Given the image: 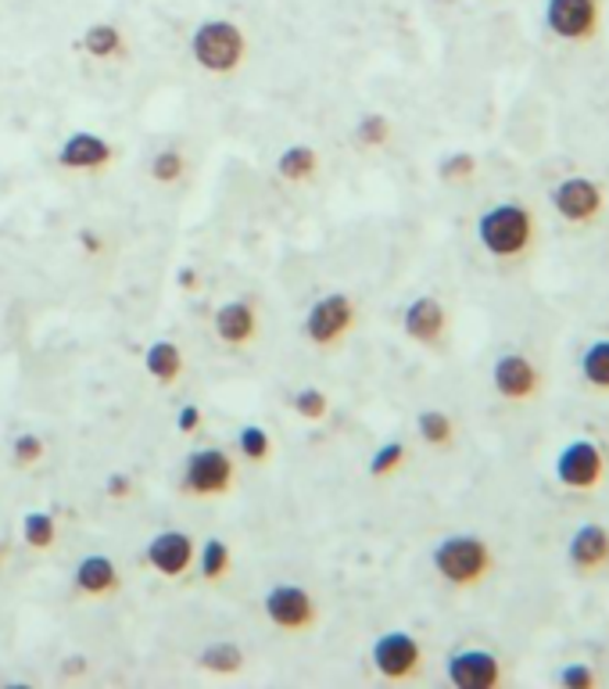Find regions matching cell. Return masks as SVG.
<instances>
[{"label": "cell", "mask_w": 609, "mask_h": 689, "mask_svg": "<svg viewBox=\"0 0 609 689\" xmlns=\"http://www.w3.org/2000/svg\"><path fill=\"white\" fill-rule=\"evenodd\" d=\"M144 367L158 385H176L183 374V353L172 342H155L151 348H147Z\"/></svg>", "instance_id": "20"}, {"label": "cell", "mask_w": 609, "mask_h": 689, "mask_svg": "<svg viewBox=\"0 0 609 689\" xmlns=\"http://www.w3.org/2000/svg\"><path fill=\"white\" fill-rule=\"evenodd\" d=\"M22 538L30 549L47 553V549H54V543H58V524H54L50 513L33 510V513H25V521H22Z\"/></svg>", "instance_id": "23"}, {"label": "cell", "mask_w": 609, "mask_h": 689, "mask_svg": "<svg viewBox=\"0 0 609 689\" xmlns=\"http://www.w3.org/2000/svg\"><path fill=\"white\" fill-rule=\"evenodd\" d=\"M351 331H356V302L341 291L323 295L305 316V337L316 348H337Z\"/></svg>", "instance_id": "5"}, {"label": "cell", "mask_w": 609, "mask_h": 689, "mask_svg": "<svg viewBox=\"0 0 609 689\" xmlns=\"http://www.w3.org/2000/svg\"><path fill=\"white\" fill-rule=\"evenodd\" d=\"M237 485V459L229 456L226 449H194L187 456V467H183V478H180V492L183 496H226L234 492Z\"/></svg>", "instance_id": "4"}, {"label": "cell", "mask_w": 609, "mask_h": 689, "mask_svg": "<svg viewBox=\"0 0 609 689\" xmlns=\"http://www.w3.org/2000/svg\"><path fill=\"white\" fill-rule=\"evenodd\" d=\"M416 431H419V438H424L427 445H435V449H444V445H452V438H455L452 416L441 413V410H424V413H419L416 416Z\"/></svg>", "instance_id": "25"}, {"label": "cell", "mask_w": 609, "mask_h": 689, "mask_svg": "<svg viewBox=\"0 0 609 689\" xmlns=\"http://www.w3.org/2000/svg\"><path fill=\"white\" fill-rule=\"evenodd\" d=\"M444 675L459 689H495L503 682V660L492 651H459L449 657Z\"/></svg>", "instance_id": "12"}, {"label": "cell", "mask_w": 609, "mask_h": 689, "mask_svg": "<svg viewBox=\"0 0 609 689\" xmlns=\"http://www.w3.org/2000/svg\"><path fill=\"white\" fill-rule=\"evenodd\" d=\"M545 25L552 36L585 44L599 33V0H549Z\"/></svg>", "instance_id": "10"}, {"label": "cell", "mask_w": 609, "mask_h": 689, "mask_svg": "<svg viewBox=\"0 0 609 689\" xmlns=\"http://www.w3.org/2000/svg\"><path fill=\"white\" fill-rule=\"evenodd\" d=\"M0 560H4V553H0Z\"/></svg>", "instance_id": "40"}, {"label": "cell", "mask_w": 609, "mask_h": 689, "mask_svg": "<svg viewBox=\"0 0 609 689\" xmlns=\"http://www.w3.org/2000/svg\"><path fill=\"white\" fill-rule=\"evenodd\" d=\"M580 374L595 391H609V337H595L580 353Z\"/></svg>", "instance_id": "22"}, {"label": "cell", "mask_w": 609, "mask_h": 689, "mask_svg": "<svg viewBox=\"0 0 609 689\" xmlns=\"http://www.w3.org/2000/svg\"><path fill=\"white\" fill-rule=\"evenodd\" d=\"M560 686L563 689H595L599 686V675H595V668H588V665H566L563 671H560Z\"/></svg>", "instance_id": "34"}, {"label": "cell", "mask_w": 609, "mask_h": 689, "mask_svg": "<svg viewBox=\"0 0 609 689\" xmlns=\"http://www.w3.org/2000/svg\"><path fill=\"white\" fill-rule=\"evenodd\" d=\"M65 675H79V671H83V657H72V665L69 668H61Z\"/></svg>", "instance_id": "39"}, {"label": "cell", "mask_w": 609, "mask_h": 689, "mask_svg": "<svg viewBox=\"0 0 609 689\" xmlns=\"http://www.w3.org/2000/svg\"><path fill=\"white\" fill-rule=\"evenodd\" d=\"M76 589H79V597H90V600L115 597V592H119V567L108 560V557H87V560H79V567H76Z\"/></svg>", "instance_id": "18"}, {"label": "cell", "mask_w": 609, "mask_h": 689, "mask_svg": "<svg viewBox=\"0 0 609 689\" xmlns=\"http://www.w3.org/2000/svg\"><path fill=\"white\" fill-rule=\"evenodd\" d=\"M294 413H297V416H305V421L319 424L323 416L330 413V399L323 396L319 388H302V391L294 396Z\"/></svg>", "instance_id": "30"}, {"label": "cell", "mask_w": 609, "mask_h": 689, "mask_svg": "<svg viewBox=\"0 0 609 689\" xmlns=\"http://www.w3.org/2000/svg\"><path fill=\"white\" fill-rule=\"evenodd\" d=\"M194 538L187 532H161L147 543V564L155 567L161 578H183L194 564Z\"/></svg>", "instance_id": "13"}, {"label": "cell", "mask_w": 609, "mask_h": 689, "mask_svg": "<svg viewBox=\"0 0 609 689\" xmlns=\"http://www.w3.org/2000/svg\"><path fill=\"white\" fill-rule=\"evenodd\" d=\"M277 173L283 180H291V184H305V180H313L316 173H319V155H316V147H308V144H291L287 152H283L277 158Z\"/></svg>", "instance_id": "19"}, {"label": "cell", "mask_w": 609, "mask_h": 689, "mask_svg": "<svg viewBox=\"0 0 609 689\" xmlns=\"http://www.w3.org/2000/svg\"><path fill=\"white\" fill-rule=\"evenodd\" d=\"M176 427H180L183 435H194V431L201 427V410L194 407V402H187V407L176 413Z\"/></svg>", "instance_id": "35"}, {"label": "cell", "mask_w": 609, "mask_h": 689, "mask_svg": "<svg viewBox=\"0 0 609 689\" xmlns=\"http://www.w3.org/2000/svg\"><path fill=\"white\" fill-rule=\"evenodd\" d=\"M430 564H435L441 582H449L455 589H473L492 575L495 557L492 546L477 535H449L430 553Z\"/></svg>", "instance_id": "2"}, {"label": "cell", "mask_w": 609, "mask_h": 689, "mask_svg": "<svg viewBox=\"0 0 609 689\" xmlns=\"http://www.w3.org/2000/svg\"><path fill=\"white\" fill-rule=\"evenodd\" d=\"M602 475H606V456H602L599 445L588 442V438H577L571 445H563L560 456H556V481L571 492L599 489Z\"/></svg>", "instance_id": "6"}, {"label": "cell", "mask_w": 609, "mask_h": 689, "mask_svg": "<svg viewBox=\"0 0 609 689\" xmlns=\"http://www.w3.org/2000/svg\"><path fill=\"white\" fill-rule=\"evenodd\" d=\"M373 668L387 682H409L424 668V646L409 632H387L373 643Z\"/></svg>", "instance_id": "8"}, {"label": "cell", "mask_w": 609, "mask_h": 689, "mask_svg": "<svg viewBox=\"0 0 609 689\" xmlns=\"http://www.w3.org/2000/svg\"><path fill=\"white\" fill-rule=\"evenodd\" d=\"M79 245H83L90 255H98V252L104 248V245H101V237H98V234H90V230H79Z\"/></svg>", "instance_id": "38"}, {"label": "cell", "mask_w": 609, "mask_h": 689, "mask_svg": "<svg viewBox=\"0 0 609 689\" xmlns=\"http://www.w3.org/2000/svg\"><path fill=\"white\" fill-rule=\"evenodd\" d=\"M237 453L248 459V464H266V459L273 456V442H269V435L259 424H248V427H240V435H237Z\"/></svg>", "instance_id": "27"}, {"label": "cell", "mask_w": 609, "mask_h": 689, "mask_svg": "<svg viewBox=\"0 0 609 689\" xmlns=\"http://www.w3.org/2000/svg\"><path fill=\"white\" fill-rule=\"evenodd\" d=\"M405 445L402 442H387V445H381V449L373 453V464H370V475L373 478H387V475H395V470L405 464Z\"/></svg>", "instance_id": "31"}, {"label": "cell", "mask_w": 609, "mask_h": 689, "mask_svg": "<svg viewBox=\"0 0 609 689\" xmlns=\"http://www.w3.org/2000/svg\"><path fill=\"white\" fill-rule=\"evenodd\" d=\"M112 158H115V147L104 137H98V133H72L58 152L61 166L76 173H101L112 166Z\"/></svg>", "instance_id": "16"}, {"label": "cell", "mask_w": 609, "mask_h": 689, "mask_svg": "<svg viewBox=\"0 0 609 689\" xmlns=\"http://www.w3.org/2000/svg\"><path fill=\"white\" fill-rule=\"evenodd\" d=\"M187 173V158L183 152H176V147H161V152L151 158V180L155 184H180Z\"/></svg>", "instance_id": "28"}, {"label": "cell", "mask_w": 609, "mask_h": 689, "mask_svg": "<svg viewBox=\"0 0 609 689\" xmlns=\"http://www.w3.org/2000/svg\"><path fill=\"white\" fill-rule=\"evenodd\" d=\"M191 58L208 76H234L244 65V58H248V36H244L237 22L208 19L191 36Z\"/></svg>", "instance_id": "3"}, {"label": "cell", "mask_w": 609, "mask_h": 689, "mask_svg": "<svg viewBox=\"0 0 609 689\" xmlns=\"http://www.w3.org/2000/svg\"><path fill=\"white\" fill-rule=\"evenodd\" d=\"M104 489H108V496H112V499H126V496L133 492V481H129L126 475H112V478H108Z\"/></svg>", "instance_id": "36"}, {"label": "cell", "mask_w": 609, "mask_h": 689, "mask_svg": "<svg viewBox=\"0 0 609 689\" xmlns=\"http://www.w3.org/2000/svg\"><path fill=\"white\" fill-rule=\"evenodd\" d=\"M356 141L362 147H384L391 141V123H387V115L381 112H370V115H362L359 123H356Z\"/></svg>", "instance_id": "29"}, {"label": "cell", "mask_w": 609, "mask_h": 689, "mask_svg": "<svg viewBox=\"0 0 609 689\" xmlns=\"http://www.w3.org/2000/svg\"><path fill=\"white\" fill-rule=\"evenodd\" d=\"M198 665L215 675H237L244 668V651L234 643H212L198 654Z\"/></svg>", "instance_id": "24"}, {"label": "cell", "mask_w": 609, "mask_h": 689, "mask_svg": "<svg viewBox=\"0 0 609 689\" xmlns=\"http://www.w3.org/2000/svg\"><path fill=\"white\" fill-rule=\"evenodd\" d=\"M566 557H571V567L580 575L602 571V567H609V532L602 529V524H580V529L571 535Z\"/></svg>", "instance_id": "17"}, {"label": "cell", "mask_w": 609, "mask_h": 689, "mask_svg": "<svg viewBox=\"0 0 609 689\" xmlns=\"http://www.w3.org/2000/svg\"><path fill=\"white\" fill-rule=\"evenodd\" d=\"M602 205H606L602 187L588 177H566L552 187V209H556V215L566 223H577V226L595 223L602 215Z\"/></svg>", "instance_id": "9"}, {"label": "cell", "mask_w": 609, "mask_h": 689, "mask_svg": "<svg viewBox=\"0 0 609 689\" xmlns=\"http://www.w3.org/2000/svg\"><path fill=\"white\" fill-rule=\"evenodd\" d=\"M266 618L273 621L280 632L302 636V632L316 629L319 607L313 600V592L302 589V586H277V589L266 592Z\"/></svg>", "instance_id": "7"}, {"label": "cell", "mask_w": 609, "mask_h": 689, "mask_svg": "<svg viewBox=\"0 0 609 689\" xmlns=\"http://www.w3.org/2000/svg\"><path fill=\"white\" fill-rule=\"evenodd\" d=\"M11 456H15L19 467H36L40 459H44V442L25 431V435H19L15 442H11Z\"/></svg>", "instance_id": "33"}, {"label": "cell", "mask_w": 609, "mask_h": 689, "mask_svg": "<svg viewBox=\"0 0 609 689\" xmlns=\"http://www.w3.org/2000/svg\"><path fill=\"white\" fill-rule=\"evenodd\" d=\"M402 327H405V334H409L416 345L435 348V345L444 342V331H449V313H444V305L438 299L424 295V299H413L409 305H405Z\"/></svg>", "instance_id": "14"}, {"label": "cell", "mask_w": 609, "mask_h": 689, "mask_svg": "<svg viewBox=\"0 0 609 689\" xmlns=\"http://www.w3.org/2000/svg\"><path fill=\"white\" fill-rule=\"evenodd\" d=\"M229 567H234V553L223 543V538H208L205 546H201V578L205 582H223L229 575Z\"/></svg>", "instance_id": "26"}, {"label": "cell", "mask_w": 609, "mask_h": 689, "mask_svg": "<svg viewBox=\"0 0 609 689\" xmlns=\"http://www.w3.org/2000/svg\"><path fill=\"white\" fill-rule=\"evenodd\" d=\"M438 173H441L444 184H466L473 173H477V158H473L470 152H455V155H449L441 162Z\"/></svg>", "instance_id": "32"}, {"label": "cell", "mask_w": 609, "mask_h": 689, "mask_svg": "<svg viewBox=\"0 0 609 689\" xmlns=\"http://www.w3.org/2000/svg\"><path fill=\"white\" fill-rule=\"evenodd\" d=\"M534 215L520 201H498L487 212H481L477 220V241L481 248L492 255V259H503V263H512V259H523L527 252L534 245Z\"/></svg>", "instance_id": "1"}, {"label": "cell", "mask_w": 609, "mask_h": 689, "mask_svg": "<svg viewBox=\"0 0 609 689\" xmlns=\"http://www.w3.org/2000/svg\"><path fill=\"white\" fill-rule=\"evenodd\" d=\"M492 385L506 402H531L541 391V370L520 353H506L495 359Z\"/></svg>", "instance_id": "11"}, {"label": "cell", "mask_w": 609, "mask_h": 689, "mask_svg": "<svg viewBox=\"0 0 609 689\" xmlns=\"http://www.w3.org/2000/svg\"><path fill=\"white\" fill-rule=\"evenodd\" d=\"M212 327H215V337H219L223 345L244 348L259 337V313H255L251 302H240V299L223 302L219 309H215Z\"/></svg>", "instance_id": "15"}, {"label": "cell", "mask_w": 609, "mask_h": 689, "mask_svg": "<svg viewBox=\"0 0 609 689\" xmlns=\"http://www.w3.org/2000/svg\"><path fill=\"white\" fill-rule=\"evenodd\" d=\"M83 51L90 54V58L115 62V58L126 54V40H122V33L115 30L112 22H98L83 33Z\"/></svg>", "instance_id": "21"}, {"label": "cell", "mask_w": 609, "mask_h": 689, "mask_svg": "<svg viewBox=\"0 0 609 689\" xmlns=\"http://www.w3.org/2000/svg\"><path fill=\"white\" fill-rule=\"evenodd\" d=\"M176 284H180L183 291H198L201 288V274H198L194 266H183L180 274H176Z\"/></svg>", "instance_id": "37"}]
</instances>
